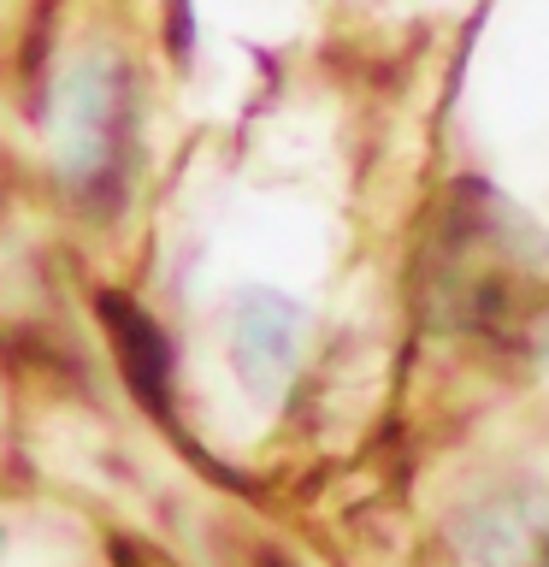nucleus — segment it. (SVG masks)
Segmentation results:
<instances>
[{"label":"nucleus","instance_id":"1","mask_svg":"<svg viewBox=\"0 0 549 567\" xmlns=\"http://www.w3.org/2000/svg\"><path fill=\"white\" fill-rule=\"evenodd\" d=\"M419 301L443 331H467L503 349H538L549 337V243L514 202L485 184H460L425 237Z\"/></svg>","mask_w":549,"mask_h":567},{"label":"nucleus","instance_id":"3","mask_svg":"<svg viewBox=\"0 0 549 567\" xmlns=\"http://www.w3.org/2000/svg\"><path fill=\"white\" fill-rule=\"evenodd\" d=\"M296 349H301V313L272 290H248L237 301V313H230V361H237V379L248 390H260V396H272L290 379Z\"/></svg>","mask_w":549,"mask_h":567},{"label":"nucleus","instance_id":"4","mask_svg":"<svg viewBox=\"0 0 549 567\" xmlns=\"http://www.w3.org/2000/svg\"><path fill=\"white\" fill-rule=\"evenodd\" d=\"M485 567H549V491H508L467 520Z\"/></svg>","mask_w":549,"mask_h":567},{"label":"nucleus","instance_id":"2","mask_svg":"<svg viewBox=\"0 0 549 567\" xmlns=\"http://www.w3.org/2000/svg\"><path fill=\"white\" fill-rule=\"evenodd\" d=\"M124 136H131V83L124 65L89 53L60 78L53 95V159L77 195H95L118 172Z\"/></svg>","mask_w":549,"mask_h":567}]
</instances>
